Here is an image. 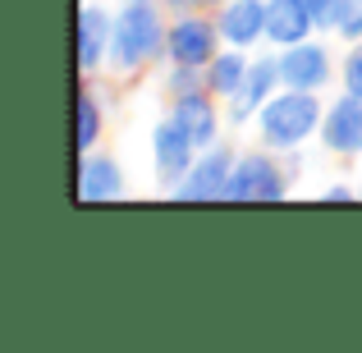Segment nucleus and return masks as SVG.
Listing matches in <instances>:
<instances>
[{
    "mask_svg": "<svg viewBox=\"0 0 362 353\" xmlns=\"http://www.w3.org/2000/svg\"><path fill=\"white\" fill-rule=\"evenodd\" d=\"M165 33H170V18L160 14V0L119 5L115 28H110V74L138 79L156 60H165Z\"/></svg>",
    "mask_w": 362,
    "mask_h": 353,
    "instance_id": "1",
    "label": "nucleus"
},
{
    "mask_svg": "<svg viewBox=\"0 0 362 353\" xmlns=\"http://www.w3.org/2000/svg\"><path fill=\"white\" fill-rule=\"evenodd\" d=\"M321 120H326L321 92L280 88L262 110H257L252 129H257V142L271 147V151H303L312 138H321Z\"/></svg>",
    "mask_w": 362,
    "mask_h": 353,
    "instance_id": "2",
    "label": "nucleus"
},
{
    "mask_svg": "<svg viewBox=\"0 0 362 353\" xmlns=\"http://www.w3.org/2000/svg\"><path fill=\"white\" fill-rule=\"evenodd\" d=\"M284 197H289V170L275 161V151L262 142L239 151L225 202H284Z\"/></svg>",
    "mask_w": 362,
    "mask_h": 353,
    "instance_id": "3",
    "label": "nucleus"
},
{
    "mask_svg": "<svg viewBox=\"0 0 362 353\" xmlns=\"http://www.w3.org/2000/svg\"><path fill=\"white\" fill-rule=\"evenodd\" d=\"M221 28H216L211 14H202V9H179L175 18H170V33H165V64H197V69H206V64L221 55Z\"/></svg>",
    "mask_w": 362,
    "mask_h": 353,
    "instance_id": "4",
    "label": "nucleus"
},
{
    "mask_svg": "<svg viewBox=\"0 0 362 353\" xmlns=\"http://www.w3.org/2000/svg\"><path fill=\"white\" fill-rule=\"evenodd\" d=\"M234 161H239V151H234L230 142H216V147L197 151L193 170L184 175V184H179V188H170V197H175V202H225Z\"/></svg>",
    "mask_w": 362,
    "mask_h": 353,
    "instance_id": "5",
    "label": "nucleus"
},
{
    "mask_svg": "<svg viewBox=\"0 0 362 353\" xmlns=\"http://www.w3.org/2000/svg\"><path fill=\"white\" fill-rule=\"evenodd\" d=\"M280 88H284L280 51H257L252 64H247V74H243V83H239V92L225 101V120L230 124H252L257 110H262Z\"/></svg>",
    "mask_w": 362,
    "mask_h": 353,
    "instance_id": "6",
    "label": "nucleus"
},
{
    "mask_svg": "<svg viewBox=\"0 0 362 353\" xmlns=\"http://www.w3.org/2000/svg\"><path fill=\"white\" fill-rule=\"evenodd\" d=\"M151 161H156V179H160V188H179L184 184V175L193 170V161H197V142L184 133V124L179 120H160L156 129H151Z\"/></svg>",
    "mask_w": 362,
    "mask_h": 353,
    "instance_id": "7",
    "label": "nucleus"
},
{
    "mask_svg": "<svg viewBox=\"0 0 362 353\" xmlns=\"http://www.w3.org/2000/svg\"><path fill=\"white\" fill-rule=\"evenodd\" d=\"M280 74H284V88H303V92H326L330 79H335V60H330V46L308 37L298 46H284L280 51Z\"/></svg>",
    "mask_w": 362,
    "mask_h": 353,
    "instance_id": "8",
    "label": "nucleus"
},
{
    "mask_svg": "<svg viewBox=\"0 0 362 353\" xmlns=\"http://www.w3.org/2000/svg\"><path fill=\"white\" fill-rule=\"evenodd\" d=\"M74 28H78V69H83V79H92L97 69L110 64V28H115V14L106 5H97V0H83Z\"/></svg>",
    "mask_w": 362,
    "mask_h": 353,
    "instance_id": "9",
    "label": "nucleus"
},
{
    "mask_svg": "<svg viewBox=\"0 0 362 353\" xmlns=\"http://www.w3.org/2000/svg\"><path fill=\"white\" fill-rule=\"evenodd\" d=\"M321 147L330 156L358 161L362 156V97H335L326 106V120H321Z\"/></svg>",
    "mask_w": 362,
    "mask_h": 353,
    "instance_id": "10",
    "label": "nucleus"
},
{
    "mask_svg": "<svg viewBox=\"0 0 362 353\" xmlns=\"http://www.w3.org/2000/svg\"><path fill=\"white\" fill-rule=\"evenodd\" d=\"M221 97L211 92H188V97H170V120L184 124V133L197 142V151L221 142Z\"/></svg>",
    "mask_w": 362,
    "mask_h": 353,
    "instance_id": "11",
    "label": "nucleus"
},
{
    "mask_svg": "<svg viewBox=\"0 0 362 353\" xmlns=\"http://www.w3.org/2000/svg\"><path fill=\"white\" fill-rule=\"evenodd\" d=\"M216 28H221L225 46H239V51L262 46L266 42V0H225L216 9Z\"/></svg>",
    "mask_w": 362,
    "mask_h": 353,
    "instance_id": "12",
    "label": "nucleus"
},
{
    "mask_svg": "<svg viewBox=\"0 0 362 353\" xmlns=\"http://www.w3.org/2000/svg\"><path fill=\"white\" fill-rule=\"evenodd\" d=\"M317 33L321 28L312 18L308 0H266V46L284 51V46H298Z\"/></svg>",
    "mask_w": 362,
    "mask_h": 353,
    "instance_id": "13",
    "label": "nucleus"
},
{
    "mask_svg": "<svg viewBox=\"0 0 362 353\" xmlns=\"http://www.w3.org/2000/svg\"><path fill=\"white\" fill-rule=\"evenodd\" d=\"M129 193L124 184V166L106 151H88L78 156V197L83 202H115V197Z\"/></svg>",
    "mask_w": 362,
    "mask_h": 353,
    "instance_id": "14",
    "label": "nucleus"
},
{
    "mask_svg": "<svg viewBox=\"0 0 362 353\" xmlns=\"http://www.w3.org/2000/svg\"><path fill=\"white\" fill-rule=\"evenodd\" d=\"M247 64H252V55H247V51H239V46H221V55L206 64V92L221 97V101H230L234 92H239Z\"/></svg>",
    "mask_w": 362,
    "mask_h": 353,
    "instance_id": "15",
    "label": "nucleus"
},
{
    "mask_svg": "<svg viewBox=\"0 0 362 353\" xmlns=\"http://www.w3.org/2000/svg\"><path fill=\"white\" fill-rule=\"evenodd\" d=\"M101 124H106V110H101L97 92H92V88H83V92H78V133H74V142H78V156L97 151Z\"/></svg>",
    "mask_w": 362,
    "mask_h": 353,
    "instance_id": "16",
    "label": "nucleus"
},
{
    "mask_svg": "<svg viewBox=\"0 0 362 353\" xmlns=\"http://www.w3.org/2000/svg\"><path fill=\"white\" fill-rule=\"evenodd\" d=\"M165 92H170V97L206 92V69H197V64H170V69H165Z\"/></svg>",
    "mask_w": 362,
    "mask_h": 353,
    "instance_id": "17",
    "label": "nucleus"
},
{
    "mask_svg": "<svg viewBox=\"0 0 362 353\" xmlns=\"http://www.w3.org/2000/svg\"><path fill=\"white\" fill-rule=\"evenodd\" d=\"M339 88L349 97H362V42H349L344 60H339Z\"/></svg>",
    "mask_w": 362,
    "mask_h": 353,
    "instance_id": "18",
    "label": "nucleus"
},
{
    "mask_svg": "<svg viewBox=\"0 0 362 353\" xmlns=\"http://www.w3.org/2000/svg\"><path fill=\"white\" fill-rule=\"evenodd\" d=\"M339 42H362V0H344L339 9V23H335Z\"/></svg>",
    "mask_w": 362,
    "mask_h": 353,
    "instance_id": "19",
    "label": "nucleus"
},
{
    "mask_svg": "<svg viewBox=\"0 0 362 353\" xmlns=\"http://www.w3.org/2000/svg\"><path fill=\"white\" fill-rule=\"evenodd\" d=\"M308 9H312V18H317V28H321V33H335L344 0H308Z\"/></svg>",
    "mask_w": 362,
    "mask_h": 353,
    "instance_id": "20",
    "label": "nucleus"
},
{
    "mask_svg": "<svg viewBox=\"0 0 362 353\" xmlns=\"http://www.w3.org/2000/svg\"><path fill=\"white\" fill-rule=\"evenodd\" d=\"M321 197H326V202H354L358 188H349V184H326V188H321Z\"/></svg>",
    "mask_w": 362,
    "mask_h": 353,
    "instance_id": "21",
    "label": "nucleus"
},
{
    "mask_svg": "<svg viewBox=\"0 0 362 353\" xmlns=\"http://www.w3.org/2000/svg\"><path fill=\"white\" fill-rule=\"evenodd\" d=\"M170 5H175V9H202V14H206V9H221L225 0H170Z\"/></svg>",
    "mask_w": 362,
    "mask_h": 353,
    "instance_id": "22",
    "label": "nucleus"
},
{
    "mask_svg": "<svg viewBox=\"0 0 362 353\" xmlns=\"http://www.w3.org/2000/svg\"><path fill=\"white\" fill-rule=\"evenodd\" d=\"M115 5H142V0H115Z\"/></svg>",
    "mask_w": 362,
    "mask_h": 353,
    "instance_id": "23",
    "label": "nucleus"
},
{
    "mask_svg": "<svg viewBox=\"0 0 362 353\" xmlns=\"http://www.w3.org/2000/svg\"><path fill=\"white\" fill-rule=\"evenodd\" d=\"M358 197H362V179H358Z\"/></svg>",
    "mask_w": 362,
    "mask_h": 353,
    "instance_id": "24",
    "label": "nucleus"
}]
</instances>
